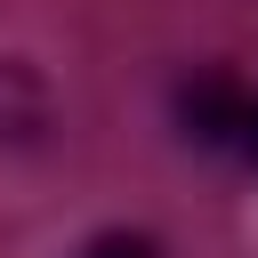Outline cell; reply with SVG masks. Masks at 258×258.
<instances>
[{
    "label": "cell",
    "instance_id": "obj_1",
    "mask_svg": "<svg viewBox=\"0 0 258 258\" xmlns=\"http://www.w3.org/2000/svg\"><path fill=\"white\" fill-rule=\"evenodd\" d=\"M81 258H161V242H153V234H137V226H113V234H97Z\"/></svg>",
    "mask_w": 258,
    "mask_h": 258
},
{
    "label": "cell",
    "instance_id": "obj_2",
    "mask_svg": "<svg viewBox=\"0 0 258 258\" xmlns=\"http://www.w3.org/2000/svg\"><path fill=\"white\" fill-rule=\"evenodd\" d=\"M234 129H242V145H250V161H258V97H242V113H234Z\"/></svg>",
    "mask_w": 258,
    "mask_h": 258
}]
</instances>
